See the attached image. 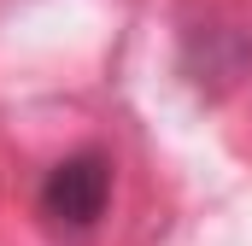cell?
Listing matches in <instances>:
<instances>
[{
    "mask_svg": "<svg viewBox=\"0 0 252 246\" xmlns=\"http://www.w3.org/2000/svg\"><path fill=\"white\" fill-rule=\"evenodd\" d=\"M35 205H41V217H47L53 229L88 235V229L106 217V205H112V153H100V147L64 153L59 164L41 176Z\"/></svg>",
    "mask_w": 252,
    "mask_h": 246,
    "instance_id": "1",
    "label": "cell"
}]
</instances>
